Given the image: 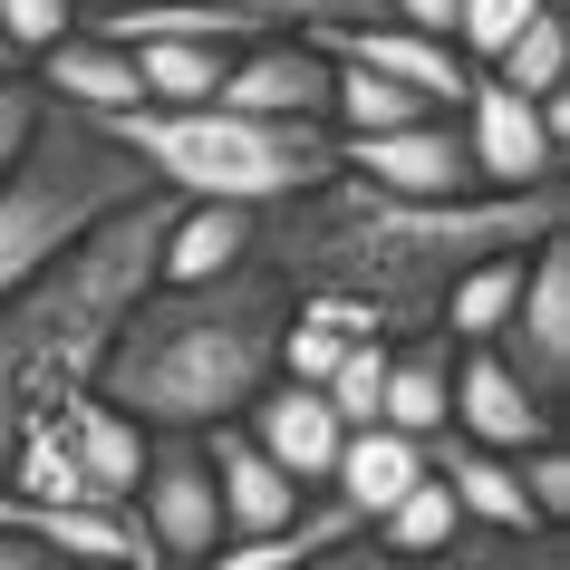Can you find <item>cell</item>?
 <instances>
[{
	"instance_id": "obj_1",
	"label": "cell",
	"mask_w": 570,
	"mask_h": 570,
	"mask_svg": "<svg viewBox=\"0 0 570 570\" xmlns=\"http://www.w3.org/2000/svg\"><path fill=\"white\" fill-rule=\"evenodd\" d=\"M551 233H570L561 184H541V194H464V204H396V194H367V184L330 175L309 194H291V204H262L252 271H271L291 301L301 291L367 301L396 348V338L435 330V291L454 271L493 262V252H532Z\"/></svg>"
},
{
	"instance_id": "obj_2",
	"label": "cell",
	"mask_w": 570,
	"mask_h": 570,
	"mask_svg": "<svg viewBox=\"0 0 570 570\" xmlns=\"http://www.w3.org/2000/svg\"><path fill=\"white\" fill-rule=\"evenodd\" d=\"M281 330H291V291L271 271H223L184 291L155 281L107 338L97 396L146 435H213L281 377Z\"/></svg>"
},
{
	"instance_id": "obj_3",
	"label": "cell",
	"mask_w": 570,
	"mask_h": 570,
	"mask_svg": "<svg viewBox=\"0 0 570 570\" xmlns=\"http://www.w3.org/2000/svg\"><path fill=\"white\" fill-rule=\"evenodd\" d=\"M165 233H175V194H146V204L107 213L78 252L0 291V474H10V445L20 425L68 406L78 387H97V358L107 338L126 330V309L155 291V262H165Z\"/></svg>"
},
{
	"instance_id": "obj_4",
	"label": "cell",
	"mask_w": 570,
	"mask_h": 570,
	"mask_svg": "<svg viewBox=\"0 0 570 570\" xmlns=\"http://www.w3.org/2000/svg\"><path fill=\"white\" fill-rule=\"evenodd\" d=\"M97 126L175 204L262 213V204H291V194L338 175L330 126H262V117H233V107H126V117H97Z\"/></svg>"
},
{
	"instance_id": "obj_5",
	"label": "cell",
	"mask_w": 570,
	"mask_h": 570,
	"mask_svg": "<svg viewBox=\"0 0 570 570\" xmlns=\"http://www.w3.org/2000/svg\"><path fill=\"white\" fill-rule=\"evenodd\" d=\"M146 194H155L146 165H136L97 117H78V107H39L20 165L0 175V291L39 281V271L59 262V252H78L107 213L146 204Z\"/></svg>"
},
{
	"instance_id": "obj_6",
	"label": "cell",
	"mask_w": 570,
	"mask_h": 570,
	"mask_svg": "<svg viewBox=\"0 0 570 570\" xmlns=\"http://www.w3.org/2000/svg\"><path fill=\"white\" fill-rule=\"evenodd\" d=\"M136 532H146L155 570H194L223 551V503H213V464H204V435H155L146 445V474L126 493Z\"/></svg>"
},
{
	"instance_id": "obj_7",
	"label": "cell",
	"mask_w": 570,
	"mask_h": 570,
	"mask_svg": "<svg viewBox=\"0 0 570 570\" xmlns=\"http://www.w3.org/2000/svg\"><path fill=\"white\" fill-rule=\"evenodd\" d=\"M454 136H464V165H474V194H541V184L570 175V155L541 136L532 97L493 88L474 68V88H464V107H454Z\"/></svg>"
},
{
	"instance_id": "obj_8",
	"label": "cell",
	"mask_w": 570,
	"mask_h": 570,
	"mask_svg": "<svg viewBox=\"0 0 570 570\" xmlns=\"http://www.w3.org/2000/svg\"><path fill=\"white\" fill-rule=\"evenodd\" d=\"M493 358H503L541 406H561V387H570V233L532 242V262H522V301H512Z\"/></svg>"
},
{
	"instance_id": "obj_9",
	"label": "cell",
	"mask_w": 570,
	"mask_h": 570,
	"mask_svg": "<svg viewBox=\"0 0 570 570\" xmlns=\"http://www.w3.org/2000/svg\"><path fill=\"white\" fill-rule=\"evenodd\" d=\"M338 175L367 184V194H396V204H464V194H474V165H464L454 117H416V126H387V136H348V146H338Z\"/></svg>"
},
{
	"instance_id": "obj_10",
	"label": "cell",
	"mask_w": 570,
	"mask_h": 570,
	"mask_svg": "<svg viewBox=\"0 0 570 570\" xmlns=\"http://www.w3.org/2000/svg\"><path fill=\"white\" fill-rule=\"evenodd\" d=\"M330 88H338L330 49L281 30V39H252V49H233L223 88H213V107L262 117V126H330Z\"/></svg>"
},
{
	"instance_id": "obj_11",
	"label": "cell",
	"mask_w": 570,
	"mask_h": 570,
	"mask_svg": "<svg viewBox=\"0 0 570 570\" xmlns=\"http://www.w3.org/2000/svg\"><path fill=\"white\" fill-rule=\"evenodd\" d=\"M0 532L30 541L39 561H68V570H155L126 503H10L0 493Z\"/></svg>"
},
{
	"instance_id": "obj_12",
	"label": "cell",
	"mask_w": 570,
	"mask_h": 570,
	"mask_svg": "<svg viewBox=\"0 0 570 570\" xmlns=\"http://www.w3.org/2000/svg\"><path fill=\"white\" fill-rule=\"evenodd\" d=\"M320 49H330L338 68L396 78V88L425 97L435 117H454V107H464V88H474V68L454 59V39H416V30H396V20H348V30H320Z\"/></svg>"
},
{
	"instance_id": "obj_13",
	"label": "cell",
	"mask_w": 570,
	"mask_h": 570,
	"mask_svg": "<svg viewBox=\"0 0 570 570\" xmlns=\"http://www.w3.org/2000/svg\"><path fill=\"white\" fill-rule=\"evenodd\" d=\"M204 464H213V503H223V541H262V532H291L309 512V493L281 464H271L242 425H213L204 435Z\"/></svg>"
},
{
	"instance_id": "obj_14",
	"label": "cell",
	"mask_w": 570,
	"mask_h": 570,
	"mask_svg": "<svg viewBox=\"0 0 570 570\" xmlns=\"http://www.w3.org/2000/svg\"><path fill=\"white\" fill-rule=\"evenodd\" d=\"M233 425H242V435H252V445H262L291 483H301V493H330V464H338V445H348V425L330 416V396H320V387H281V377H271Z\"/></svg>"
},
{
	"instance_id": "obj_15",
	"label": "cell",
	"mask_w": 570,
	"mask_h": 570,
	"mask_svg": "<svg viewBox=\"0 0 570 570\" xmlns=\"http://www.w3.org/2000/svg\"><path fill=\"white\" fill-rule=\"evenodd\" d=\"M454 435L483 445V454H522V445L551 435V406H541L493 348H454Z\"/></svg>"
},
{
	"instance_id": "obj_16",
	"label": "cell",
	"mask_w": 570,
	"mask_h": 570,
	"mask_svg": "<svg viewBox=\"0 0 570 570\" xmlns=\"http://www.w3.org/2000/svg\"><path fill=\"white\" fill-rule=\"evenodd\" d=\"M30 425H49V435H59V454L88 474L97 503H126V493H136V474H146V445H155L146 425L117 416L97 387H78L68 406H49V416H30Z\"/></svg>"
},
{
	"instance_id": "obj_17",
	"label": "cell",
	"mask_w": 570,
	"mask_h": 570,
	"mask_svg": "<svg viewBox=\"0 0 570 570\" xmlns=\"http://www.w3.org/2000/svg\"><path fill=\"white\" fill-rule=\"evenodd\" d=\"M20 78H30L49 107H78V117H126V107H146V97H136V59H126L117 39H97L88 20H78L59 49H39Z\"/></svg>"
},
{
	"instance_id": "obj_18",
	"label": "cell",
	"mask_w": 570,
	"mask_h": 570,
	"mask_svg": "<svg viewBox=\"0 0 570 570\" xmlns=\"http://www.w3.org/2000/svg\"><path fill=\"white\" fill-rule=\"evenodd\" d=\"M425 474L445 483V503H454L464 532H541L532 503H522V483H512V454H483L445 425V435H425Z\"/></svg>"
},
{
	"instance_id": "obj_19",
	"label": "cell",
	"mask_w": 570,
	"mask_h": 570,
	"mask_svg": "<svg viewBox=\"0 0 570 570\" xmlns=\"http://www.w3.org/2000/svg\"><path fill=\"white\" fill-rule=\"evenodd\" d=\"M320 570H570V541L561 532H454L416 561H396V551H367V541H338Z\"/></svg>"
},
{
	"instance_id": "obj_20",
	"label": "cell",
	"mask_w": 570,
	"mask_h": 570,
	"mask_svg": "<svg viewBox=\"0 0 570 570\" xmlns=\"http://www.w3.org/2000/svg\"><path fill=\"white\" fill-rule=\"evenodd\" d=\"M377 425L387 435H445L454 425V338L445 330H416L387 348V387H377Z\"/></svg>"
},
{
	"instance_id": "obj_21",
	"label": "cell",
	"mask_w": 570,
	"mask_h": 570,
	"mask_svg": "<svg viewBox=\"0 0 570 570\" xmlns=\"http://www.w3.org/2000/svg\"><path fill=\"white\" fill-rule=\"evenodd\" d=\"M406 483H425V445H416V435H387V425H358V435L338 445V464H330V503L348 512L358 541H367Z\"/></svg>"
},
{
	"instance_id": "obj_22",
	"label": "cell",
	"mask_w": 570,
	"mask_h": 570,
	"mask_svg": "<svg viewBox=\"0 0 570 570\" xmlns=\"http://www.w3.org/2000/svg\"><path fill=\"white\" fill-rule=\"evenodd\" d=\"M252 233H262V213L242 204H175V233H165V262L155 281H223V271H252Z\"/></svg>"
},
{
	"instance_id": "obj_23",
	"label": "cell",
	"mask_w": 570,
	"mask_h": 570,
	"mask_svg": "<svg viewBox=\"0 0 570 570\" xmlns=\"http://www.w3.org/2000/svg\"><path fill=\"white\" fill-rule=\"evenodd\" d=\"M522 262H532V252H493V262L454 271L445 291H435V330H445L454 348H493L503 320H512V301H522Z\"/></svg>"
},
{
	"instance_id": "obj_24",
	"label": "cell",
	"mask_w": 570,
	"mask_h": 570,
	"mask_svg": "<svg viewBox=\"0 0 570 570\" xmlns=\"http://www.w3.org/2000/svg\"><path fill=\"white\" fill-rule=\"evenodd\" d=\"M88 10H126V0H78V20ZM194 10H223V20H242L252 39H320V30H348V20H377V0H194Z\"/></svg>"
},
{
	"instance_id": "obj_25",
	"label": "cell",
	"mask_w": 570,
	"mask_h": 570,
	"mask_svg": "<svg viewBox=\"0 0 570 570\" xmlns=\"http://www.w3.org/2000/svg\"><path fill=\"white\" fill-rule=\"evenodd\" d=\"M126 59H136V97H146V107H213V88H223L233 49H194V39H146V49H126Z\"/></svg>"
},
{
	"instance_id": "obj_26",
	"label": "cell",
	"mask_w": 570,
	"mask_h": 570,
	"mask_svg": "<svg viewBox=\"0 0 570 570\" xmlns=\"http://www.w3.org/2000/svg\"><path fill=\"white\" fill-rule=\"evenodd\" d=\"M483 78H493V88H512V97H551V88H570V10L551 0V10H541V20L512 39V49L483 68Z\"/></svg>"
},
{
	"instance_id": "obj_27",
	"label": "cell",
	"mask_w": 570,
	"mask_h": 570,
	"mask_svg": "<svg viewBox=\"0 0 570 570\" xmlns=\"http://www.w3.org/2000/svg\"><path fill=\"white\" fill-rule=\"evenodd\" d=\"M464 522H454V503H445V483L425 474V483H406L387 503V522L367 532V551H396V561H416V551H435V541H454Z\"/></svg>"
},
{
	"instance_id": "obj_28",
	"label": "cell",
	"mask_w": 570,
	"mask_h": 570,
	"mask_svg": "<svg viewBox=\"0 0 570 570\" xmlns=\"http://www.w3.org/2000/svg\"><path fill=\"white\" fill-rule=\"evenodd\" d=\"M541 10H551V0H464V10H454V59H464V68H493Z\"/></svg>"
},
{
	"instance_id": "obj_29",
	"label": "cell",
	"mask_w": 570,
	"mask_h": 570,
	"mask_svg": "<svg viewBox=\"0 0 570 570\" xmlns=\"http://www.w3.org/2000/svg\"><path fill=\"white\" fill-rule=\"evenodd\" d=\"M377 387H387V338H358V348H338V367H330V416L358 435V425H377Z\"/></svg>"
},
{
	"instance_id": "obj_30",
	"label": "cell",
	"mask_w": 570,
	"mask_h": 570,
	"mask_svg": "<svg viewBox=\"0 0 570 570\" xmlns=\"http://www.w3.org/2000/svg\"><path fill=\"white\" fill-rule=\"evenodd\" d=\"M512 483H522V503H532L541 532H561V522H570V445H561V435H541V445L512 454Z\"/></svg>"
},
{
	"instance_id": "obj_31",
	"label": "cell",
	"mask_w": 570,
	"mask_h": 570,
	"mask_svg": "<svg viewBox=\"0 0 570 570\" xmlns=\"http://www.w3.org/2000/svg\"><path fill=\"white\" fill-rule=\"evenodd\" d=\"M78 30V0H0V39H10V59L30 68L39 49H59Z\"/></svg>"
},
{
	"instance_id": "obj_32",
	"label": "cell",
	"mask_w": 570,
	"mask_h": 570,
	"mask_svg": "<svg viewBox=\"0 0 570 570\" xmlns=\"http://www.w3.org/2000/svg\"><path fill=\"white\" fill-rule=\"evenodd\" d=\"M39 107H49V97H39L30 78H20V68H0V175H10V165H20V146H30V126H39Z\"/></svg>"
},
{
	"instance_id": "obj_33",
	"label": "cell",
	"mask_w": 570,
	"mask_h": 570,
	"mask_svg": "<svg viewBox=\"0 0 570 570\" xmlns=\"http://www.w3.org/2000/svg\"><path fill=\"white\" fill-rule=\"evenodd\" d=\"M454 10L464 0H377V20H396V30H416V39H454Z\"/></svg>"
},
{
	"instance_id": "obj_34",
	"label": "cell",
	"mask_w": 570,
	"mask_h": 570,
	"mask_svg": "<svg viewBox=\"0 0 570 570\" xmlns=\"http://www.w3.org/2000/svg\"><path fill=\"white\" fill-rule=\"evenodd\" d=\"M0 570H39V551H30V541H10V532H0Z\"/></svg>"
},
{
	"instance_id": "obj_35",
	"label": "cell",
	"mask_w": 570,
	"mask_h": 570,
	"mask_svg": "<svg viewBox=\"0 0 570 570\" xmlns=\"http://www.w3.org/2000/svg\"><path fill=\"white\" fill-rule=\"evenodd\" d=\"M0 68H20V59H10V39H0Z\"/></svg>"
},
{
	"instance_id": "obj_36",
	"label": "cell",
	"mask_w": 570,
	"mask_h": 570,
	"mask_svg": "<svg viewBox=\"0 0 570 570\" xmlns=\"http://www.w3.org/2000/svg\"><path fill=\"white\" fill-rule=\"evenodd\" d=\"M39 570H68V561H39Z\"/></svg>"
}]
</instances>
